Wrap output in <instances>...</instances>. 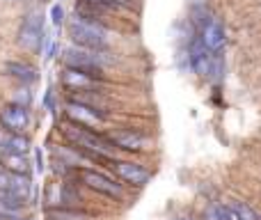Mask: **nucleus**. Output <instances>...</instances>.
Masks as SVG:
<instances>
[{"label":"nucleus","mask_w":261,"mask_h":220,"mask_svg":"<svg viewBox=\"0 0 261 220\" xmlns=\"http://www.w3.org/2000/svg\"><path fill=\"white\" fill-rule=\"evenodd\" d=\"M62 135L67 140V144L81 149L92 163H99V165H110L113 161H117V147L110 142V138L103 131H92L85 126L71 124V121L64 119L62 121Z\"/></svg>","instance_id":"obj_1"},{"label":"nucleus","mask_w":261,"mask_h":220,"mask_svg":"<svg viewBox=\"0 0 261 220\" xmlns=\"http://www.w3.org/2000/svg\"><path fill=\"white\" fill-rule=\"evenodd\" d=\"M69 37L73 39V44H78V48L92 51V53H106L110 48L108 46V30L101 21H87V18L73 14L67 23Z\"/></svg>","instance_id":"obj_2"},{"label":"nucleus","mask_w":261,"mask_h":220,"mask_svg":"<svg viewBox=\"0 0 261 220\" xmlns=\"http://www.w3.org/2000/svg\"><path fill=\"white\" fill-rule=\"evenodd\" d=\"M44 16H41L39 9H30V12L23 16L21 28H18V35H16V44L21 46L23 51L32 55H39L44 53Z\"/></svg>","instance_id":"obj_3"},{"label":"nucleus","mask_w":261,"mask_h":220,"mask_svg":"<svg viewBox=\"0 0 261 220\" xmlns=\"http://www.w3.org/2000/svg\"><path fill=\"white\" fill-rule=\"evenodd\" d=\"M76 179L81 181V184L85 186L87 190H92V193L103 195V198L115 200V202H124V188H122V184H117V179L108 177L106 172L94 170V167H92V170H78L76 172Z\"/></svg>","instance_id":"obj_4"},{"label":"nucleus","mask_w":261,"mask_h":220,"mask_svg":"<svg viewBox=\"0 0 261 220\" xmlns=\"http://www.w3.org/2000/svg\"><path fill=\"white\" fill-rule=\"evenodd\" d=\"M62 62H64V67H69V69H76V71H83L92 78L106 81V76H103L106 69H103L101 53H92V51L78 48V46H69L62 55Z\"/></svg>","instance_id":"obj_5"},{"label":"nucleus","mask_w":261,"mask_h":220,"mask_svg":"<svg viewBox=\"0 0 261 220\" xmlns=\"http://www.w3.org/2000/svg\"><path fill=\"white\" fill-rule=\"evenodd\" d=\"M64 119L71 121V124L92 129V131H103L108 115H103V112H96V110L87 108V106H81V104H76V101L69 99L67 104H64Z\"/></svg>","instance_id":"obj_6"},{"label":"nucleus","mask_w":261,"mask_h":220,"mask_svg":"<svg viewBox=\"0 0 261 220\" xmlns=\"http://www.w3.org/2000/svg\"><path fill=\"white\" fill-rule=\"evenodd\" d=\"M46 202H48V209H81L83 198L67 179H62V181H53L48 186Z\"/></svg>","instance_id":"obj_7"},{"label":"nucleus","mask_w":261,"mask_h":220,"mask_svg":"<svg viewBox=\"0 0 261 220\" xmlns=\"http://www.w3.org/2000/svg\"><path fill=\"white\" fill-rule=\"evenodd\" d=\"M110 170L115 172V177L119 181H124L126 186H135V188L147 186L149 179H151V172L142 163H135V161H122V158H117V161L110 163Z\"/></svg>","instance_id":"obj_8"},{"label":"nucleus","mask_w":261,"mask_h":220,"mask_svg":"<svg viewBox=\"0 0 261 220\" xmlns=\"http://www.w3.org/2000/svg\"><path fill=\"white\" fill-rule=\"evenodd\" d=\"M0 126L5 135H23L30 126V110L16 104H5L0 108Z\"/></svg>","instance_id":"obj_9"},{"label":"nucleus","mask_w":261,"mask_h":220,"mask_svg":"<svg viewBox=\"0 0 261 220\" xmlns=\"http://www.w3.org/2000/svg\"><path fill=\"white\" fill-rule=\"evenodd\" d=\"M110 138V142L117 147V152H130V154H138L144 152L149 144V138L144 133L135 129H115L110 133H106Z\"/></svg>","instance_id":"obj_10"},{"label":"nucleus","mask_w":261,"mask_h":220,"mask_svg":"<svg viewBox=\"0 0 261 220\" xmlns=\"http://www.w3.org/2000/svg\"><path fill=\"white\" fill-rule=\"evenodd\" d=\"M62 87L64 90H69L71 94L73 92H101L106 87V81H101V78H92V76H87V74H83V71H76V69L64 67Z\"/></svg>","instance_id":"obj_11"},{"label":"nucleus","mask_w":261,"mask_h":220,"mask_svg":"<svg viewBox=\"0 0 261 220\" xmlns=\"http://www.w3.org/2000/svg\"><path fill=\"white\" fill-rule=\"evenodd\" d=\"M50 154H53L55 161L62 163V165H67L69 170H73V172L92 170V165H94L81 149L71 147V144H53V147H50Z\"/></svg>","instance_id":"obj_12"},{"label":"nucleus","mask_w":261,"mask_h":220,"mask_svg":"<svg viewBox=\"0 0 261 220\" xmlns=\"http://www.w3.org/2000/svg\"><path fill=\"white\" fill-rule=\"evenodd\" d=\"M188 55H190V69H193L199 78H208L211 64H213V53H208V51L204 48V44L199 41L197 35H195V39L190 41Z\"/></svg>","instance_id":"obj_13"},{"label":"nucleus","mask_w":261,"mask_h":220,"mask_svg":"<svg viewBox=\"0 0 261 220\" xmlns=\"http://www.w3.org/2000/svg\"><path fill=\"white\" fill-rule=\"evenodd\" d=\"M5 74H7L9 78H14L16 83H21L23 87H30L32 83L39 81V74H37V69L32 67L30 62H23V60H9V62H5Z\"/></svg>","instance_id":"obj_14"},{"label":"nucleus","mask_w":261,"mask_h":220,"mask_svg":"<svg viewBox=\"0 0 261 220\" xmlns=\"http://www.w3.org/2000/svg\"><path fill=\"white\" fill-rule=\"evenodd\" d=\"M69 99L76 101V104H81V106H87V108H92L96 112L108 115V101H106L103 92H73Z\"/></svg>","instance_id":"obj_15"},{"label":"nucleus","mask_w":261,"mask_h":220,"mask_svg":"<svg viewBox=\"0 0 261 220\" xmlns=\"http://www.w3.org/2000/svg\"><path fill=\"white\" fill-rule=\"evenodd\" d=\"M0 165H3V170L12 172V175H25V177H30V158L21 156V154H5L3 152Z\"/></svg>","instance_id":"obj_16"},{"label":"nucleus","mask_w":261,"mask_h":220,"mask_svg":"<svg viewBox=\"0 0 261 220\" xmlns=\"http://www.w3.org/2000/svg\"><path fill=\"white\" fill-rule=\"evenodd\" d=\"M0 149L5 154H21V156H28L30 152V140L28 135H5L3 142H0Z\"/></svg>","instance_id":"obj_17"},{"label":"nucleus","mask_w":261,"mask_h":220,"mask_svg":"<svg viewBox=\"0 0 261 220\" xmlns=\"http://www.w3.org/2000/svg\"><path fill=\"white\" fill-rule=\"evenodd\" d=\"M46 220H90L83 209H46Z\"/></svg>","instance_id":"obj_18"},{"label":"nucleus","mask_w":261,"mask_h":220,"mask_svg":"<svg viewBox=\"0 0 261 220\" xmlns=\"http://www.w3.org/2000/svg\"><path fill=\"white\" fill-rule=\"evenodd\" d=\"M229 207L234 209V213L239 216V220H259L257 211H254L248 202H243V200H231Z\"/></svg>","instance_id":"obj_19"},{"label":"nucleus","mask_w":261,"mask_h":220,"mask_svg":"<svg viewBox=\"0 0 261 220\" xmlns=\"http://www.w3.org/2000/svg\"><path fill=\"white\" fill-rule=\"evenodd\" d=\"M9 104H16V106H23V108H30L32 104V94L28 87H21V90H16V94H14V99L9 101Z\"/></svg>","instance_id":"obj_20"},{"label":"nucleus","mask_w":261,"mask_h":220,"mask_svg":"<svg viewBox=\"0 0 261 220\" xmlns=\"http://www.w3.org/2000/svg\"><path fill=\"white\" fill-rule=\"evenodd\" d=\"M50 23H53L55 28H60L64 23V9H62V5H50Z\"/></svg>","instance_id":"obj_21"},{"label":"nucleus","mask_w":261,"mask_h":220,"mask_svg":"<svg viewBox=\"0 0 261 220\" xmlns=\"http://www.w3.org/2000/svg\"><path fill=\"white\" fill-rule=\"evenodd\" d=\"M106 3H108V7L115 12V9H130L135 0H106Z\"/></svg>","instance_id":"obj_22"},{"label":"nucleus","mask_w":261,"mask_h":220,"mask_svg":"<svg viewBox=\"0 0 261 220\" xmlns=\"http://www.w3.org/2000/svg\"><path fill=\"white\" fill-rule=\"evenodd\" d=\"M35 170L39 172V175L46 170V165H44V154H41L39 147H35Z\"/></svg>","instance_id":"obj_23"},{"label":"nucleus","mask_w":261,"mask_h":220,"mask_svg":"<svg viewBox=\"0 0 261 220\" xmlns=\"http://www.w3.org/2000/svg\"><path fill=\"white\" fill-rule=\"evenodd\" d=\"M202 220H222V218H220V213H218V207H216V204H213V207H208L206 211H204Z\"/></svg>","instance_id":"obj_24"},{"label":"nucleus","mask_w":261,"mask_h":220,"mask_svg":"<svg viewBox=\"0 0 261 220\" xmlns=\"http://www.w3.org/2000/svg\"><path fill=\"white\" fill-rule=\"evenodd\" d=\"M174 220H190V218H174Z\"/></svg>","instance_id":"obj_25"},{"label":"nucleus","mask_w":261,"mask_h":220,"mask_svg":"<svg viewBox=\"0 0 261 220\" xmlns=\"http://www.w3.org/2000/svg\"><path fill=\"white\" fill-rule=\"evenodd\" d=\"M0 158H3V149H0Z\"/></svg>","instance_id":"obj_26"},{"label":"nucleus","mask_w":261,"mask_h":220,"mask_svg":"<svg viewBox=\"0 0 261 220\" xmlns=\"http://www.w3.org/2000/svg\"><path fill=\"white\" fill-rule=\"evenodd\" d=\"M0 142H3V135H0Z\"/></svg>","instance_id":"obj_27"},{"label":"nucleus","mask_w":261,"mask_h":220,"mask_svg":"<svg viewBox=\"0 0 261 220\" xmlns=\"http://www.w3.org/2000/svg\"><path fill=\"white\" fill-rule=\"evenodd\" d=\"M9 3H16V0H9Z\"/></svg>","instance_id":"obj_28"},{"label":"nucleus","mask_w":261,"mask_h":220,"mask_svg":"<svg viewBox=\"0 0 261 220\" xmlns=\"http://www.w3.org/2000/svg\"><path fill=\"white\" fill-rule=\"evenodd\" d=\"M259 220H261V216H259Z\"/></svg>","instance_id":"obj_29"}]
</instances>
